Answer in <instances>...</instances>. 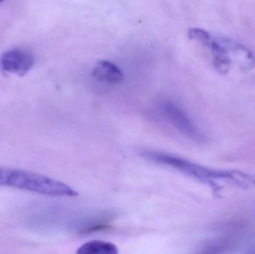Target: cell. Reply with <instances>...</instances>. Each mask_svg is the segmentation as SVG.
<instances>
[{
  "instance_id": "obj_1",
  "label": "cell",
  "mask_w": 255,
  "mask_h": 254,
  "mask_svg": "<svg viewBox=\"0 0 255 254\" xmlns=\"http://www.w3.org/2000/svg\"><path fill=\"white\" fill-rule=\"evenodd\" d=\"M190 40L208 51L214 68L222 74L234 70L247 71L255 67V55L244 45L226 37L214 36L205 30L190 28Z\"/></svg>"
},
{
  "instance_id": "obj_2",
  "label": "cell",
  "mask_w": 255,
  "mask_h": 254,
  "mask_svg": "<svg viewBox=\"0 0 255 254\" xmlns=\"http://www.w3.org/2000/svg\"><path fill=\"white\" fill-rule=\"evenodd\" d=\"M144 155L154 162L172 167L187 175L214 186L217 185V181L244 186H248L250 182L249 174L241 171L212 169L163 152H146Z\"/></svg>"
},
{
  "instance_id": "obj_3",
  "label": "cell",
  "mask_w": 255,
  "mask_h": 254,
  "mask_svg": "<svg viewBox=\"0 0 255 254\" xmlns=\"http://www.w3.org/2000/svg\"><path fill=\"white\" fill-rule=\"evenodd\" d=\"M0 186L23 189L35 193L57 197H74V189L55 179L37 173L0 167Z\"/></svg>"
},
{
  "instance_id": "obj_4",
  "label": "cell",
  "mask_w": 255,
  "mask_h": 254,
  "mask_svg": "<svg viewBox=\"0 0 255 254\" xmlns=\"http://www.w3.org/2000/svg\"><path fill=\"white\" fill-rule=\"evenodd\" d=\"M162 113L181 134L194 141L203 140V135L182 108L172 101H165L160 107Z\"/></svg>"
},
{
  "instance_id": "obj_5",
  "label": "cell",
  "mask_w": 255,
  "mask_h": 254,
  "mask_svg": "<svg viewBox=\"0 0 255 254\" xmlns=\"http://www.w3.org/2000/svg\"><path fill=\"white\" fill-rule=\"evenodd\" d=\"M34 64L33 54L20 48L10 49L0 56V70L3 73L23 76L31 70Z\"/></svg>"
},
{
  "instance_id": "obj_6",
  "label": "cell",
  "mask_w": 255,
  "mask_h": 254,
  "mask_svg": "<svg viewBox=\"0 0 255 254\" xmlns=\"http://www.w3.org/2000/svg\"><path fill=\"white\" fill-rule=\"evenodd\" d=\"M93 76L100 82L110 85L121 83L124 79L122 70L109 61H99L93 70Z\"/></svg>"
},
{
  "instance_id": "obj_7",
  "label": "cell",
  "mask_w": 255,
  "mask_h": 254,
  "mask_svg": "<svg viewBox=\"0 0 255 254\" xmlns=\"http://www.w3.org/2000/svg\"><path fill=\"white\" fill-rule=\"evenodd\" d=\"M76 254H119V250L113 243L93 240L80 246Z\"/></svg>"
}]
</instances>
